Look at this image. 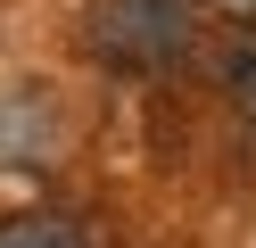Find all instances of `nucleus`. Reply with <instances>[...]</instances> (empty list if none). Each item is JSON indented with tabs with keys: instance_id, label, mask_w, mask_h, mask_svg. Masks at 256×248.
I'll return each instance as SVG.
<instances>
[{
	"instance_id": "1",
	"label": "nucleus",
	"mask_w": 256,
	"mask_h": 248,
	"mask_svg": "<svg viewBox=\"0 0 256 248\" xmlns=\"http://www.w3.org/2000/svg\"><path fill=\"white\" fill-rule=\"evenodd\" d=\"M83 42L91 58L124 66V75H157L190 50V0H100Z\"/></svg>"
},
{
	"instance_id": "3",
	"label": "nucleus",
	"mask_w": 256,
	"mask_h": 248,
	"mask_svg": "<svg viewBox=\"0 0 256 248\" xmlns=\"http://www.w3.org/2000/svg\"><path fill=\"white\" fill-rule=\"evenodd\" d=\"M232 83H240V99H248V108H256V50H248V58H240V75H232Z\"/></svg>"
},
{
	"instance_id": "2",
	"label": "nucleus",
	"mask_w": 256,
	"mask_h": 248,
	"mask_svg": "<svg viewBox=\"0 0 256 248\" xmlns=\"http://www.w3.org/2000/svg\"><path fill=\"white\" fill-rule=\"evenodd\" d=\"M0 248H91L83 223L58 207H34V215H0Z\"/></svg>"
}]
</instances>
